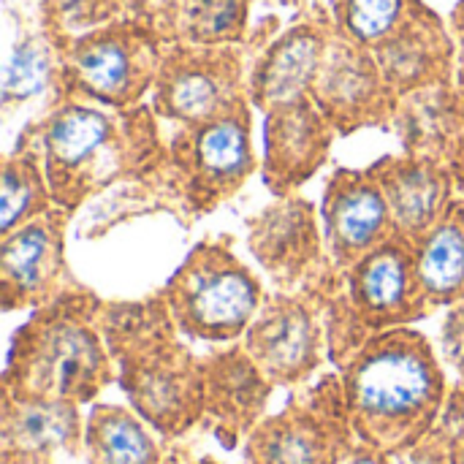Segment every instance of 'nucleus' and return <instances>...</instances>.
<instances>
[{"instance_id":"nucleus-1","label":"nucleus","mask_w":464,"mask_h":464,"mask_svg":"<svg viewBox=\"0 0 464 464\" xmlns=\"http://www.w3.org/2000/svg\"><path fill=\"white\" fill-rule=\"evenodd\" d=\"M337 372L351 430L389 457L435 430L451 389L432 343L413 326L370 337Z\"/></svg>"},{"instance_id":"nucleus-2","label":"nucleus","mask_w":464,"mask_h":464,"mask_svg":"<svg viewBox=\"0 0 464 464\" xmlns=\"http://www.w3.org/2000/svg\"><path fill=\"white\" fill-rule=\"evenodd\" d=\"M98 329L128 408L163 440H179L204 421V362L177 340L179 332L160 296L133 304L103 302Z\"/></svg>"},{"instance_id":"nucleus-3","label":"nucleus","mask_w":464,"mask_h":464,"mask_svg":"<svg viewBox=\"0 0 464 464\" xmlns=\"http://www.w3.org/2000/svg\"><path fill=\"white\" fill-rule=\"evenodd\" d=\"M16 152L38 160L54 207L76 212L90 196L120 179H141L163 166L147 111L109 114L87 103H63L30 128Z\"/></svg>"},{"instance_id":"nucleus-4","label":"nucleus","mask_w":464,"mask_h":464,"mask_svg":"<svg viewBox=\"0 0 464 464\" xmlns=\"http://www.w3.org/2000/svg\"><path fill=\"white\" fill-rule=\"evenodd\" d=\"M101 307L103 302L79 285L38 307L14 332L3 392L22 400L92 405L117 383V364L98 329Z\"/></svg>"},{"instance_id":"nucleus-5","label":"nucleus","mask_w":464,"mask_h":464,"mask_svg":"<svg viewBox=\"0 0 464 464\" xmlns=\"http://www.w3.org/2000/svg\"><path fill=\"white\" fill-rule=\"evenodd\" d=\"M179 334L201 343L242 340L266 294L228 242H198L158 294Z\"/></svg>"},{"instance_id":"nucleus-6","label":"nucleus","mask_w":464,"mask_h":464,"mask_svg":"<svg viewBox=\"0 0 464 464\" xmlns=\"http://www.w3.org/2000/svg\"><path fill=\"white\" fill-rule=\"evenodd\" d=\"M169 188L190 218L209 215L228 201L256 171L250 147V111L237 103L231 111L185 125L169 147Z\"/></svg>"},{"instance_id":"nucleus-7","label":"nucleus","mask_w":464,"mask_h":464,"mask_svg":"<svg viewBox=\"0 0 464 464\" xmlns=\"http://www.w3.org/2000/svg\"><path fill=\"white\" fill-rule=\"evenodd\" d=\"M158 38V30L141 22L87 30L65 46L63 82L76 95L125 109L155 87L163 60Z\"/></svg>"},{"instance_id":"nucleus-8","label":"nucleus","mask_w":464,"mask_h":464,"mask_svg":"<svg viewBox=\"0 0 464 464\" xmlns=\"http://www.w3.org/2000/svg\"><path fill=\"white\" fill-rule=\"evenodd\" d=\"M329 302L318 285L269 294L242 337V348L277 389L304 386L329 356Z\"/></svg>"},{"instance_id":"nucleus-9","label":"nucleus","mask_w":464,"mask_h":464,"mask_svg":"<svg viewBox=\"0 0 464 464\" xmlns=\"http://www.w3.org/2000/svg\"><path fill=\"white\" fill-rule=\"evenodd\" d=\"M343 421L348 413L340 372L321 375L250 432L242 443L245 464H324Z\"/></svg>"},{"instance_id":"nucleus-10","label":"nucleus","mask_w":464,"mask_h":464,"mask_svg":"<svg viewBox=\"0 0 464 464\" xmlns=\"http://www.w3.org/2000/svg\"><path fill=\"white\" fill-rule=\"evenodd\" d=\"M242 57L231 46H174L163 54L152 106L160 117L198 125L242 103Z\"/></svg>"},{"instance_id":"nucleus-11","label":"nucleus","mask_w":464,"mask_h":464,"mask_svg":"<svg viewBox=\"0 0 464 464\" xmlns=\"http://www.w3.org/2000/svg\"><path fill=\"white\" fill-rule=\"evenodd\" d=\"M68 215L60 207L14 228L0 242V304L5 313L38 310L68 288L65 226Z\"/></svg>"},{"instance_id":"nucleus-12","label":"nucleus","mask_w":464,"mask_h":464,"mask_svg":"<svg viewBox=\"0 0 464 464\" xmlns=\"http://www.w3.org/2000/svg\"><path fill=\"white\" fill-rule=\"evenodd\" d=\"M247 247L283 294L307 288L329 266L315 207L296 193L275 198L247 220Z\"/></svg>"},{"instance_id":"nucleus-13","label":"nucleus","mask_w":464,"mask_h":464,"mask_svg":"<svg viewBox=\"0 0 464 464\" xmlns=\"http://www.w3.org/2000/svg\"><path fill=\"white\" fill-rule=\"evenodd\" d=\"M310 98L326 114L334 130L353 133L364 125H381L394 114L400 95L389 87L372 49L343 35H332Z\"/></svg>"},{"instance_id":"nucleus-14","label":"nucleus","mask_w":464,"mask_h":464,"mask_svg":"<svg viewBox=\"0 0 464 464\" xmlns=\"http://www.w3.org/2000/svg\"><path fill=\"white\" fill-rule=\"evenodd\" d=\"M321 209L326 258L340 275L397 237L381 182L370 169H337L324 188Z\"/></svg>"},{"instance_id":"nucleus-15","label":"nucleus","mask_w":464,"mask_h":464,"mask_svg":"<svg viewBox=\"0 0 464 464\" xmlns=\"http://www.w3.org/2000/svg\"><path fill=\"white\" fill-rule=\"evenodd\" d=\"M332 133V122L310 95L266 111L264 182L275 198L294 196L326 163Z\"/></svg>"},{"instance_id":"nucleus-16","label":"nucleus","mask_w":464,"mask_h":464,"mask_svg":"<svg viewBox=\"0 0 464 464\" xmlns=\"http://www.w3.org/2000/svg\"><path fill=\"white\" fill-rule=\"evenodd\" d=\"M207 383V421H212L215 438L231 451L250 438V432L266 419V405L275 386L258 370V364L239 345L212 351L201 356Z\"/></svg>"},{"instance_id":"nucleus-17","label":"nucleus","mask_w":464,"mask_h":464,"mask_svg":"<svg viewBox=\"0 0 464 464\" xmlns=\"http://www.w3.org/2000/svg\"><path fill=\"white\" fill-rule=\"evenodd\" d=\"M370 171L381 182L397 234L411 242H421L454 204V174L435 158H383Z\"/></svg>"},{"instance_id":"nucleus-18","label":"nucleus","mask_w":464,"mask_h":464,"mask_svg":"<svg viewBox=\"0 0 464 464\" xmlns=\"http://www.w3.org/2000/svg\"><path fill=\"white\" fill-rule=\"evenodd\" d=\"M372 54L389 87L405 98L427 87L449 84L454 46L440 19L419 3L397 33L372 46Z\"/></svg>"},{"instance_id":"nucleus-19","label":"nucleus","mask_w":464,"mask_h":464,"mask_svg":"<svg viewBox=\"0 0 464 464\" xmlns=\"http://www.w3.org/2000/svg\"><path fill=\"white\" fill-rule=\"evenodd\" d=\"M0 451L52 457L84 454L82 408L63 400H22L3 392Z\"/></svg>"},{"instance_id":"nucleus-20","label":"nucleus","mask_w":464,"mask_h":464,"mask_svg":"<svg viewBox=\"0 0 464 464\" xmlns=\"http://www.w3.org/2000/svg\"><path fill=\"white\" fill-rule=\"evenodd\" d=\"M332 35L324 24H299L277 38L256 63L250 79L253 103L264 111L310 95Z\"/></svg>"},{"instance_id":"nucleus-21","label":"nucleus","mask_w":464,"mask_h":464,"mask_svg":"<svg viewBox=\"0 0 464 464\" xmlns=\"http://www.w3.org/2000/svg\"><path fill=\"white\" fill-rule=\"evenodd\" d=\"M158 432L130 408L92 402L84 419L87 464H166Z\"/></svg>"},{"instance_id":"nucleus-22","label":"nucleus","mask_w":464,"mask_h":464,"mask_svg":"<svg viewBox=\"0 0 464 464\" xmlns=\"http://www.w3.org/2000/svg\"><path fill=\"white\" fill-rule=\"evenodd\" d=\"M416 245L419 285L427 307L435 313L464 302V198H454L443 220Z\"/></svg>"},{"instance_id":"nucleus-23","label":"nucleus","mask_w":464,"mask_h":464,"mask_svg":"<svg viewBox=\"0 0 464 464\" xmlns=\"http://www.w3.org/2000/svg\"><path fill=\"white\" fill-rule=\"evenodd\" d=\"M247 0H169L160 11V38L179 46H228L242 35Z\"/></svg>"},{"instance_id":"nucleus-24","label":"nucleus","mask_w":464,"mask_h":464,"mask_svg":"<svg viewBox=\"0 0 464 464\" xmlns=\"http://www.w3.org/2000/svg\"><path fill=\"white\" fill-rule=\"evenodd\" d=\"M54 207L52 190L38 160L27 152H14L3 160V185H0V234L35 220L38 215Z\"/></svg>"},{"instance_id":"nucleus-25","label":"nucleus","mask_w":464,"mask_h":464,"mask_svg":"<svg viewBox=\"0 0 464 464\" xmlns=\"http://www.w3.org/2000/svg\"><path fill=\"white\" fill-rule=\"evenodd\" d=\"M416 5L419 0H334L337 35L372 49L397 33Z\"/></svg>"},{"instance_id":"nucleus-26","label":"nucleus","mask_w":464,"mask_h":464,"mask_svg":"<svg viewBox=\"0 0 464 464\" xmlns=\"http://www.w3.org/2000/svg\"><path fill=\"white\" fill-rule=\"evenodd\" d=\"M52 73V52L44 38L27 35L22 38L5 65L3 79V103L11 106L14 101H24L35 95Z\"/></svg>"},{"instance_id":"nucleus-27","label":"nucleus","mask_w":464,"mask_h":464,"mask_svg":"<svg viewBox=\"0 0 464 464\" xmlns=\"http://www.w3.org/2000/svg\"><path fill=\"white\" fill-rule=\"evenodd\" d=\"M324 464H392V457L378 451L375 446L364 443L348 421H343L332 438L329 454Z\"/></svg>"},{"instance_id":"nucleus-28","label":"nucleus","mask_w":464,"mask_h":464,"mask_svg":"<svg viewBox=\"0 0 464 464\" xmlns=\"http://www.w3.org/2000/svg\"><path fill=\"white\" fill-rule=\"evenodd\" d=\"M49 3H52V19H57L63 30L92 27L101 19L111 16L114 11V0H49Z\"/></svg>"},{"instance_id":"nucleus-29","label":"nucleus","mask_w":464,"mask_h":464,"mask_svg":"<svg viewBox=\"0 0 464 464\" xmlns=\"http://www.w3.org/2000/svg\"><path fill=\"white\" fill-rule=\"evenodd\" d=\"M440 348H443V362L457 372V383H464V302H459L451 315L446 318V326H443V340H440Z\"/></svg>"},{"instance_id":"nucleus-30","label":"nucleus","mask_w":464,"mask_h":464,"mask_svg":"<svg viewBox=\"0 0 464 464\" xmlns=\"http://www.w3.org/2000/svg\"><path fill=\"white\" fill-rule=\"evenodd\" d=\"M392 464H451V449H449V440L432 430L413 449H408L402 454H394Z\"/></svg>"},{"instance_id":"nucleus-31","label":"nucleus","mask_w":464,"mask_h":464,"mask_svg":"<svg viewBox=\"0 0 464 464\" xmlns=\"http://www.w3.org/2000/svg\"><path fill=\"white\" fill-rule=\"evenodd\" d=\"M446 166L451 169L454 182H457V190L462 193L464 198V117L462 125H459V133H457V139H454V144H451V152H449V158H446Z\"/></svg>"},{"instance_id":"nucleus-32","label":"nucleus","mask_w":464,"mask_h":464,"mask_svg":"<svg viewBox=\"0 0 464 464\" xmlns=\"http://www.w3.org/2000/svg\"><path fill=\"white\" fill-rule=\"evenodd\" d=\"M454 30H457V41H459V82L464 87V0L454 8Z\"/></svg>"},{"instance_id":"nucleus-33","label":"nucleus","mask_w":464,"mask_h":464,"mask_svg":"<svg viewBox=\"0 0 464 464\" xmlns=\"http://www.w3.org/2000/svg\"><path fill=\"white\" fill-rule=\"evenodd\" d=\"M0 464H54V459L52 457H30V454L0 451Z\"/></svg>"},{"instance_id":"nucleus-34","label":"nucleus","mask_w":464,"mask_h":464,"mask_svg":"<svg viewBox=\"0 0 464 464\" xmlns=\"http://www.w3.org/2000/svg\"><path fill=\"white\" fill-rule=\"evenodd\" d=\"M449 449H451V464H464V432H459V435L449 443Z\"/></svg>"},{"instance_id":"nucleus-35","label":"nucleus","mask_w":464,"mask_h":464,"mask_svg":"<svg viewBox=\"0 0 464 464\" xmlns=\"http://www.w3.org/2000/svg\"><path fill=\"white\" fill-rule=\"evenodd\" d=\"M179 464H207V462H179Z\"/></svg>"}]
</instances>
